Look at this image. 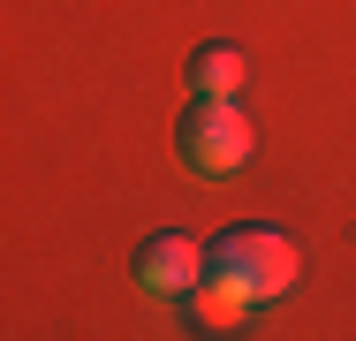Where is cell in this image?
I'll list each match as a JSON object with an SVG mask.
<instances>
[{
  "label": "cell",
  "instance_id": "cell-4",
  "mask_svg": "<svg viewBox=\"0 0 356 341\" xmlns=\"http://www.w3.org/2000/svg\"><path fill=\"white\" fill-rule=\"evenodd\" d=\"M250 303H258V296H250L235 273H213L205 288H190V319H197V326H235Z\"/></svg>",
  "mask_w": 356,
  "mask_h": 341
},
{
  "label": "cell",
  "instance_id": "cell-2",
  "mask_svg": "<svg viewBox=\"0 0 356 341\" xmlns=\"http://www.w3.org/2000/svg\"><path fill=\"white\" fill-rule=\"evenodd\" d=\"M182 144H190V167L197 175H235L250 159V122L235 114V99H205L182 122Z\"/></svg>",
  "mask_w": 356,
  "mask_h": 341
},
{
  "label": "cell",
  "instance_id": "cell-1",
  "mask_svg": "<svg viewBox=\"0 0 356 341\" xmlns=\"http://www.w3.org/2000/svg\"><path fill=\"white\" fill-rule=\"evenodd\" d=\"M213 273H235V280L266 303V296H281L288 280H296V243L273 235V228H235V235H220Z\"/></svg>",
  "mask_w": 356,
  "mask_h": 341
},
{
  "label": "cell",
  "instance_id": "cell-3",
  "mask_svg": "<svg viewBox=\"0 0 356 341\" xmlns=\"http://www.w3.org/2000/svg\"><path fill=\"white\" fill-rule=\"evenodd\" d=\"M137 273H144V288H159V296H190L197 273H205V251H197L190 235H152Z\"/></svg>",
  "mask_w": 356,
  "mask_h": 341
},
{
  "label": "cell",
  "instance_id": "cell-5",
  "mask_svg": "<svg viewBox=\"0 0 356 341\" xmlns=\"http://www.w3.org/2000/svg\"><path fill=\"white\" fill-rule=\"evenodd\" d=\"M190 84H197V99H235L243 91V54L235 46H205L190 61Z\"/></svg>",
  "mask_w": 356,
  "mask_h": 341
}]
</instances>
